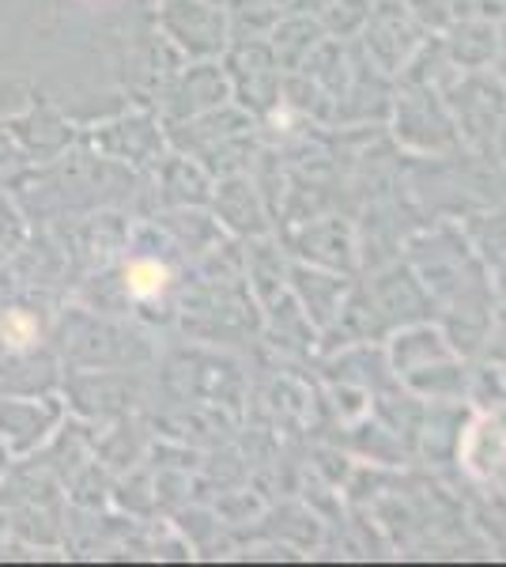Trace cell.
<instances>
[{
	"instance_id": "10",
	"label": "cell",
	"mask_w": 506,
	"mask_h": 567,
	"mask_svg": "<svg viewBox=\"0 0 506 567\" xmlns=\"http://www.w3.org/2000/svg\"><path fill=\"white\" fill-rule=\"evenodd\" d=\"M0 261H4V258H0Z\"/></svg>"
},
{
	"instance_id": "7",
	"label": "cell",
	"mask_w": 506,
	"mask_h": 567,
	"mask_svg": "<svg viewBox=\"0 0 506 567\" xmlns=\"http://www.w3.org/2000/svg\"><path fill=\"white\" fill-rule=\"evenodd\" d=\"M23 167V155L16 148L12 133H8V110L0 106V175H8V171H20Z\"/></svg>"
},
{
	"instance_id": "9",
	"label": "cell",
	"mask_w": 506,
	"mask_h": 567,
	"mask_svg": "<svg viewBox=\"0 0 506 567\" xmlns=\"http://www.w3.org/2000/svg\"><path fill=\"white\" fill-rule=\"evenodd\" d=\"M8 465H12V454H8V446L0 443V477L8 473Z\"/></svg>"
},
{
	"instance_id": "5",
	"label": "cell",
	"mask_w": 506,
	"mask_h": 567,
	"mask_svg": "<svg viewBox=\"0 0 506 567\" xmlns=\"http://www.w3.org/2000/svg\"><path fill=\"white\" fill-rule=\"evenodd\" d=\"M167 284H171V269L159 258H148V254H144V258H128L122 269V291L133 303H152V299H159L163 291H167Z\"/></svg>"
},
{
	"instance_id": "6",
	"label": "cell",
	"mask_w": 506,
	"mask_h": 567,
	"mask_svg": "<svg viewBox=\"0 0 506 567\" xmlns=\"http://www.w3.org/2000/svg\"><path fill=\"white\" fill-rule=\"evenodd\" d=\"M31 216L23 213V205L16 200V194L8 189V182L0 186V258H12L20 254L27 239H31Z\"/></svg>"
},
{
	"instance_id": "8",
	"label": "cell",
	"mask_w": 506,
	"mask_h": 567,
	"mask_svg": "<svg viewBox=\"0 0 506 567\" xmlns=\"http://www.w3.org/2000/svg\"><path fill=\"white\" fill-rule=\"evenodd\" d=\"M8 537H12V515H8V511L0 507V548L8 545Z\"/></svg>"
},
{
	"instance_id": "3",
	"label": "cell",
	"mask_w": 506,
	"mask_h": 567,
	"mask_svg": "<svg viewBox=\"0 0 506 567\" xmlns=\"http://www.w3.org/2000/svg\"><path fill=\"white\" fill-rule=\"evenodd\" d=\"M61 382V360L50 349L0 352V393H50Z\"/></svg>"
},
{
	"instance_id": "2",
	"label": "cell",
	"mask_w": 506,
	"mask_h": 567,
	"mask_svg": "<svg viewBox=\"0 0 506 567\" xmlns=\"http://www.w3.org/2000/svg\"><path fill=\"white\" fill-rule=\"evenodd\" d=\"M8 133H12L16 148L23 155V167L53 163L76 144V130L45 99H31L23 110H8Z\"/></svg>"
},
{
	"instance_id": "1",
	"label": "cell",
	"mask_w": 506,
	"mask_h": 567,
	"mask_svg": "<svg viewBox=\"0 0 506 567\" xmlns=\"http://www.w3.org/2000/svg\"><path fill=\"white\" fill-rule=\"evenodd\" d=\"M69 405L61 393H4L0 398V443L12 458L45 451L53 432L64 424Z\"/></svg>"
},
{
	"instance_id": "4",
	"label": "cell",
	"mask_w": 506,
	"mask_h": 567,
	"mask_svg": "<svg viewBox=\"0 0 506 567\" xmlns=\"http://www.w3.org/2000/svg\"><path fill=\"white\" fill-rule=\"evenodd\" d=\"M50 337V322L39 307L31 303H8L0 307V352H27L39 349V344Z\"/></svg>"
}]
</instances>
